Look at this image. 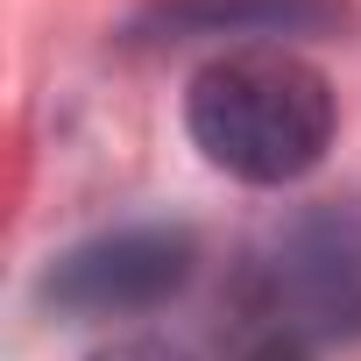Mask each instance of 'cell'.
<instances>
[{
  "instance_id": "5",
  "label": "cell",
  "mask_w": 361,
  "mask_h": 361,
  "mask_svg": "<svg viewBox=\"0 0 361 361\" xmlns=\"http://www.w3.org/2000/svg\"><path fill=\"white\" fill-rule=\"evenodd\" d=\"M92 361H185L170 340H114L106 354H92Z\"/></svg>"
},
{
  "instance_id": "3",
  "label": "cell",
  "mask_w": 361,
  "mask_h": 361,
  "mask_svg": "<svg viewBox=\"0 0 361 361\" xmlns=\"http://www.w3.org/2000/svg\"><path fill=\"white\" fill-rule=\"evenodd\" d=\"M199 269V241L185 227H114L57 255L43 276V298L64 319H135L170 305Z\"/></svg>"
},
{
  "instance_id": "1",
  "label": "cell",
  "mask_w": 361,
  "mask_h": 361,
  "mask_svg": "<svg viewBox=\"0 0 361 361\" xmlns=\"http://www.w3.org/2000/svg\"><path fill=\"white\" fill-rule=\"evenodd\" d=\"M333 85L283 43H234L185 92V128L241 185H298L333 149Z\"/></svg>"
},
{
  "instance_id": "2",
  "label": "cell",
  "mask_w": 361,
  "mask_h": 361,
  "mask_svg": "<svg viewBox=\"0 0 361 361\" xmlns=\"http://www.w3.org/2000/svg\"><path fill=\"white\" fill-rule=\"evenodd\" d=\"M248 312L262 340H354L361 333V213H305L290 220L248 269Z\"/></svg>"
},
{
  "instance_id": "4",
  "label": "cell",
  "mask_w": 361,
  "mask_h": 361,
  "mask_svg": "<svg viewBox=\"0 0 361 361\" xmlns=\"http://www.w3.org/2000/svg\"><path fill=\"white\" fill-rule=\"evenodd\" d=\"M333 22V0H177L163 29L177 36H298Z\"/></svg>"
}]
</instances>
